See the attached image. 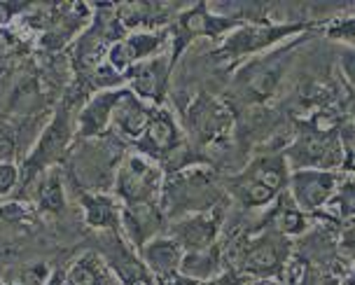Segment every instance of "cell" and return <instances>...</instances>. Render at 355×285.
Listing matches in <instances>:
<instances>
[{
  "mask_svg": "<svg viewBox=\"0 0 355 285\" xmlns=\"http://www.w3.org/2000/svg\"><path fill=\"white\" fill-rule=\"evenodd\" d=\"M63 285H119V281L107 269L105 259L94 250L78 255L66 269Z\"/></svg>",
  "mask_w": 355,
  "mask_h": 285,
  "instance_id": "obj_23",
  "label": "cell"
},
{
  "mask_svg": "<svg viewBox=\"0 0 355 285\" xmlns=\"http://www.w3.org/2000/svg\"><path fill=\"white\" fill-rule=\"evenodd\" d=\"M80 208L85 223L94 232H122V201L105 192H80Z\"/></svg>",
  "mask_w": 355,
  "mask_h": 285,
  "instance_id": "obj_20",
  "label": "cell"
},
{
  "mask_svg": "<svg viewBox=\"0 0 355 285\" xmlns=\"http://www.w3.org/2000/svg\"><path fill=\"white\" fill-rule=\"evenodd\" d=\"M348 129H351V134L355 136V98L351 103V112H348Z\"/></svg>",
  "mask_w": 355,
  "mask_h": 285,
  "instance_id": "obj_38",
  "label": "cell"
},
{
  "mask_svg": "<svg viewBox=\"0 0 355 285\" xmlns=\"http://www.w3.org/2000/svg\"><path fill=\"white\" fill-rule=\"evenodd\" d=\"M339 278H341V285H355V267H348Z\"/></svg>",
  "mask_w": 355,
  "mask_h": 285,
  "instance_id": "obj_37",
  "label": "cell"
},
{
  "mask_svg": "<svg viewBox=\"0 0 355 285\" xmlns=\"http://www.w3.org/2000/svg\"><path fill=\"white\" fill-rule=\"evenodd\" d=\"M225 262L250 283L285 281L295 262V243L271 227H257L252 234L236 236V250L225 252Z\"/></svg>",
  "mask_w": 355,
  "mask_h": 285,
  "instance_id": "obj_3",
  "label": "cell"
},
{
  "mask_svg": "<svg viewBox=\"0 0 355 285\" xmlns=\"http://www.w3.org/2000/svg\"><path fill=\"white\" fill-rule=\"evenodd\" d=\"M164 182H166V173L159 164L138 152H126L117 164L112 192L122 201V206L159 204Z\"/></svg>",
  "mask_w": 355,
  "mask_h": 285,
  "instance_id": "obj_9",
  "label": "cell"
},
{
  "mask_svg": "<svg viewBox=\"0 0 355 285\" xmlns=\"http://www.w3.org/2000/svg\"><path fill=\"white\" fill-rule=\"evenodd\" d=\"M182 129L194 150L225 148L236 131V115L227 101L201 92L182 112Z\"/></svg>",
  "mask_w": 355,
  "mask_h": 285,
  "instance_id": "obj_7",
  "label": "cell"
},
{
  "mask_svg": "<svg viewBox=\"0 0 355 285\" xmlns=\"http://www.w3.org/2000/svg\"><path fill=\"white\" fill-rule=\"evenodd\" d=\"M313 33L315 31L293 37V40L283 42L276 49H271V52L259 54L255 59H248L234 68L230 94L236 107L252 110V107H262L269 103L281 92L290 68L295 66L297 52L306 45Z\"/></svg>",
  "mask_w": 355,
  "mask_h": 285,
  "instance_id": "obj_1",
  "label": "cell"
},
{
  "mask_svg": "<svg viewBox=\"0 0 355 285\" xmlns=\"http://www.w3.org/2000/svg\"><path fill=\"white\" fill-rule=\"evenodd\" d=\"M322 26H325L322 21H274V19L241 24L236 31H232L218 45L215 59L225 63V66L236 68L243 61L271 52L283 42L311 33V31H318Z\"/></svg>",
  "mask_w": 355,
  "mask_h": 285,
  "instance_id": "obj_5",
  "label": "cell"
},
{
  "mask_svg": "<svg viewBox=\"0 0 355 285\" xmlns=\"http://www.w3.org/2000/svg\"><path fill=\"white\" fill-rule=\"evenodd\" d=\"M241 24L239 19L220 15L211 8V3H199L182 8L175 15L173 24L168 26L171 31V66H178L180 56L187 52V47L196 42L199 37L206 40H218V45L225 40L232 31H236Z\"/></svg>",
  "mask_w": 355,
  "mask_h": 285,
  "instance_id": "obj_8",
  "label": "cell"
},
{
  "mask_svg": "<svg viewBox=\"0 0 355 285\" xmlns=\"http://www.w3.org/2000/svg\"><path fill=\"white\" fill-rule=\"evenodd\" d=\"M40 105H42V92H40L37 80L24 82V85L17 89L15 98H12V107L21 112V115H33L31 110H37Z\"/></svg>",
  "mask_w": 355,
  "mask_h": 285,
  "instance_id": "obj_28",
  "label": "cell"
},
{
  "mask_svg": "<svg viewBox=\"0 0 355 285\" xmlns=\"http://www.w3.org/2000/svg\"><path fill=\"white\" fill-rule=\"evenodd\" d=\"M222 223H225V208H215V211L192 213L185 218L171 220L166 234L173 236L185 252L204 250L220 243Z\"/></svg>",
  "mask_w": 355,
  "mask_h": 285,
  "instance_id": "obj_13",
  "label": "cell"
},
{
  "mask_svg": "<svg viewBox=\"0 0 355 285\" xmlns=\"http://www.w3.org/2000/svg\"><path fill=\"white\" fill-rule=\"evenodd\" d=\"M28 218H31V213L24 208V204H3L0 206V223L3 225H17Z\"/></svg>",
  "mask_w": 355,
  "mask_h": 285,
  "instance_id": "obj_33",
  "label": "cell"
},
{
  "mask_svg": "<svg viewBox=\"0 0 355 285\" xmlns=\"http://www.w3.org/2000/svg\"><path fill=\"white\" fill-rule=\"evenodd\" d=\"M138 255H141L145 267L150 269V274L155 276V281H157V278H164V276H171L180 271L185 250L180 248V243H178L173 236L159 234V236L148 241V243L138 250Z\"/></svg>",
  "mask_w": 355,
  "mask_h": 285,
  "instance_id": "obj_21",
  "label": "cell"
},
{
  "mask_svg": "<svg viewBox=\"0 0 355 285\" xmlns=\"http://www.w3.org/2000/svg\"><path fill=\"white\" fill-rule=\"evenodd\" d=\"M19 152V131L10 119L0 117V162L15 164Z\"/></svg>",
  "mask_w": 355,
  "mask_h": 285,
  "instance_id": "obj_29",
  "label": "cell"
},
{
  "mask_svg": "<svg viewBox=\"0 0 355 285\" xmlns=\"http://www.w3.org/2000/svg\"><path fill=\"white\" fill-rule=\"evenodd\" d=\"M290 173L293 171L285 159V148L262 150L252 155L239 173L225 180L227 196L248 211L269 208L288 189Z\"/></svg>",
  "mask_w": 355,
  "mask_h": 285,
  "instance_id": "obj_4",
  "label": "cell"
},
{
  "mask_svg": "<svg viewBox=\"0 0 355 285\" xmlns=\"http://www.w3.org/2000/svg\"><path fill=\"white\" fill-rule=\"evenodd\" d=\"M124 89V87H122ZM122 89H105L92 94L78 112V141H96L103 138L112 126V112Z\"/></svg>",
  "mask_w": 355,
  "mask_h": 285,
  "instance_id": "obj_16",
  "label": "cell"
},
{
  "mask_svg": "<svg viewBox=\"0 0 355 285\" xmlns=\"http://www.w3.org/2000/svg\"><path fill=\"white\" fill-rule=\"evenodd\" d=\"M315 220L329 223V225L353 223L355 220V175H346V173L341 175V182H339V189H337V194H334V199L329 201L327 208Z\"/></svg>",
  "mask_w": 355,
  "mask_h": 285,
  "instance_id": "obj_25",
  "label": "cell"
},
{
  "mask_svg": "<svg viewBox=\"0 0 355 285\" xmlns=\"http://www.w3.org/2000/svg\"><path fill=\"white\" fill-rule=\"evenodd\" d=\"M87 96L89 94L85 87L80 82H75L71 92H66V96L59 101V105L52 112V119L40 131L33 150H31V155L24 162L21 187H31L44 171L59 166V162L68 157V150H71L73 141L78 138V103L87 101Z\"/></svg>",
  "mask_w": 355,
  "mask_h": 285,
  "instance_id": "obj_2",
  "label": "cell"
},
{
  "mask_svg": "<svg viewBox=\"0 0 355 285\" xmlns=\"http://www.w3.org/2000/svg\"><path fill=\"white\" fill-rule=\"evenodd\" d=\"M259 227H271V230H276L278 234H283V236L295 241V239L306 236V234L311 232V227H313V218L304 213L302 208L293 201V196L288 194V189H285L274 204L266 208V215L262 218Z\"/></svg>",
  "mask_w": 355,
  "mask_h": 285,
  "instance_id": "obj_19",
  "label": "cell"
},
{
  "mask_svg": "<svg viewBox=\"0 0 355 285\" xmlns=\"http://www.w3.org/2000/svg\"><path fill=\"white\" fill-rule=\"evenodd\" d=\"M19 182H21V169L17 164H5L0 162V199L12 194Z\"/></svg>",
  "mask_w": 355,
  "mask_h": 285,
  "instance_id": "obj_31",
  "label": "cell"
},
{
  "mask_svg": "<svg viewBox=\"0 0 355 285\" xmlns=\"http://www.w3.org/2000/svg\"><path fill=\"white\" fill-rule=\"evenodd\" d=\"M152 110H155V105L145 103V101L138 98L129 87H124L122 96H119L115 105V112H112L110 131H115V136L122 138L124 143L133 145L145 134V129H148Z\"/></svg>",
  "mask_w": 355,
  "mask_h": 285,
  "instance_id": "obj_17",
  "label": "cell"
},
{
  "mask_svg": "<svg viewBox=\"0 0 355 285\" xmlns=\"http://www.w3.org/2000/svg\"><path fill=\"white\" fill-rule=\"evenodd\" d=\"M168 218L159 204L122 206V234L136 250H141L148 241L159 234H166Z\"/></svg>",
  "mask_w": 355,
  "mask_h": 285,
  "instance_id": "obj_15",
  "label": "cell"
},
{
  "mask_svg": "<svg viewBox=\"0 0 355 285\" xmlns=\"http://www.w3.org/2000/svg\"><path fill=\"white\" fill-rule=\"evenodd\" d=\"M105 259L107 269L117 278L119 285H157L155 276L145 267V262L138 255L122 232H105L103 252H98Z\"/></svg>",
  "mask_w": 355,
  "mask_h": 285,
  "instance_id": "obj_12",
  "label": "cell"
},
{
  "mask_svg": "<svg viewBox=\"0 0 355 285\" xmlns=\"http://www.w3.org/2000/svg\"><path fill=\"white\" fill-rule=\"evenodd\" d=\"M225 271H227V262H225V248H222V243H215L204 250L185 252L180 264V274L194 278L199 283L213 281V278H218Z\"/></svg>",
  "mask_w": 355,
  "mask_h": 285,
  "instance_id": "obj_24",
  "label": "cell"
},
{
  "mask_svg": "<svg viewBox=\"0 0 355 285\" xmlns=\"http://www.w3.org/2000/svg\"><path fill=\"white\" fill-rule=\"evenodd\" d=\"M157 285H201V283H199V281H194V278L182 276L180 271H178V274H171V276L157 278Z\"/></svg>",
  "mask_w": 355,
  "mask_h": 285,
  "instance_id": "obj_36",
  "label": "cell"
},
{
  "mask_svg": "<svg viewBox=\"0 0 355 285\" xmlns=\"http://www.w3.org/2000/svg\"><path fill=\"white\" fill-rule=\"evenodd\" d=\"M173 66H171V56L162 54L155 59L141 61L126 73V87L136 94L138 98H143L145 103L159 107L166 105V94H168V82Z\"/></svg>",
  "mask_w": 355,
  "mask_h": 285,
  "instance_id": "obj_14",
  "label": "cell"
},
{
  "mask_svg": "<svg viewBox=\"0 0 355 285\" xmlns=\"http://www.w3.org/2000/svg\"><path fill=\"white\" fill-rule=\"evenodd\" d=\"M52 271L44 262L17 264L0 276V285H47Z\"/></svg>",
  "mask_w": 355,
  "mask_h": 285,
  "instance_id": "obj_26",
  "label": "cell"
},
{
  "mask_svg": "<svg viewBox=\"0 0 355 285\" xmlns=\"http://www.w3.org/2000/svg\"><path fill=\"white\" fill-rule=\"evenodd\" d=\"M31 8H33V5H28V3H3V0H0V28H5L12 19L28 12Z\"/></svg>",
  "mask_w": 355,
  "mask_h": 285,
  "instance_id": "obj_35",
  "label": "cell"
},
{
  "mask_svg": "<svg viewBox=\"0 0 355 285\" xmlns=\"http://www.w3.org/2000/svg\"><path fill=\"white\" fill-rule=\"evenodd\" d=\"M94 19V8L82 3H63L44 8L40 26V47L47 52H59L68 47L73 40L85 33Z\"/></svg>",
  "mask_w": 355,
  "mask_h": 285,
  "instance_id": "obj_10",
  "label": "cell"
},
{
  "mask_svg": "<svg viewBox=\"0 0 355 285\" xmlns=\"http://www.w3.org/2000/svg\"><path fill=\"white\" fill-rule=\"evenodd\" d=\"M341 171H320V169H302L290 173L288 194L293 201L311 218H318L325 211L329 201L334 199L341 182Z\"/></svg>",
  "mask_w": 355,
  "mask_h": 285,
  "instance_id": "obj_11",
  "label": "cell"
},
{
  "mask_svg": "<svg viewBox=\"0 0 355 285\" xmlns=\"http://www.w3.org/2000/svg\"><path fill=\"white\" fill-rule=\"evenodd\" d=\"M222 196H227L225 182L220 185L218 175L211 166L196 164V166L166 175V182H164L162 189V208L171 223V220L185 218V215L192 213L225 208Z\"/></svg>",
  "mask_w": 355,
  "mask_h": 285,
  "instance_id": "obj_6",
  "label": "cell"
},
{
  "mask_svg": "<svg viewBox=\"0 0 355 285\" xmlns=\"http://www.w3.org/2000/svg\"><path fill=\"white\" fill-rule=\"evenodd\" d=\"M250 285H288L285 281H257V283H250Z\"/></svg>",
  "mask_w": 355,
  "mask_h": 285,
  "instance_id": "obj_39",
  "label": "cell"
},
{
  "mask_svg": "<svg viewBox=\"0 0 355 285\" xmlns=\"http://www.w3.org/2000/svg\"><path fill=\"white\" fill-rule=\"evenodd\" d=\"M117 19L122 24L126 33H136V31H162L173 24V5L164 3H124L115 5Z\"/></svg>",
  "mask_w": 355,
  "mask_h": 285,
  "instance_id": "obj_18",
  "label": "cell"
},
{
  "mask_svg": "<svg viewBox=\"0 0 355 285\" xmlns=\"http://www.w3.org/2000/svg\"><path fill=\"white\" fill-rule=\"evenodd\" d=\"M339 75L355 96V47H346L339 54Z\"/></svg>",
  "mask_w": 355,
  "mask_h": 285,
  "instance_id": "obj_32",
  "label": "cell"
},
{
  "mask_svg": "<svg viewBox=\"0 0 355 285\" xmlns=\"http://www.w3.org/2000/svg\"><path fill=\"white\" fill-rule=\"evenodd\" d=\"M325 37L332 42H341L346 47H355V10L348 15H334L322 26Z\"/></svg>",
  "mask_w": 355,
  "mask_h": 285,
  "instance_id": "obj_27",
  "label": "cell"
},
{
  "mask_svg": "<svg viewBox=\"0 0 355 285\" xmlns=\"http://www.w3.org/2000/svg\"><path fill=\"white\" fill-rule=\"evenodd\" d=\"M31 196H33L35 211L44 215H59L66 208V182H63V169L54 166L37 178L31 185Z\"/></svg>",
  "mask_w": 355,
  "mask_h": 285,
  "instance_id": "obj_22",
  "label": "cell"
},
{
  "mask_svg": "<svg viewBox=\"0 0 355 285\" xmlns=\"http://www.w3.org/2000/svg\"><path fill=\"white\" fill-rule=\"evenodd\" d=\"M341 173L355 175V136L346 126L344 131V164H341Z\"/></svg>",
  "mask_w": 355,
  "mask_h": 285,
  "instance_id": "obj_34",
  "label": "cell"
},
{
  "mask_svg": "<svg viewBox=\"0 0 355 285\" xmlns=\"http://www.w3.org/2000/svg\"><path fill=\"white\" fill-rule=\"evenodd\" d=\"M21 52L24 42L10 28H0V68L12 66V59H17Z\"/></svg>",
  "mask_w": 355,
  "mask_h": 285,
  "instance_id": "obj_30",
  "label": "cell"
}]
</instances>
